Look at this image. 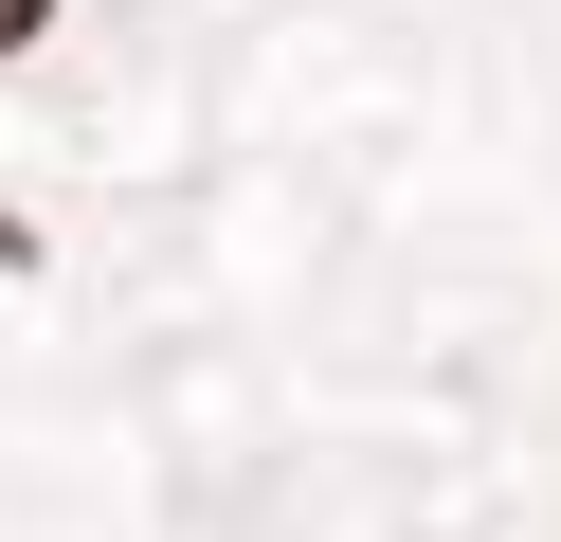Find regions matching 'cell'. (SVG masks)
Here are the masks:
<instances>
[{
    "label": "cell",
    "instance_id": "obj_1",
    "mask_svg": "<svg viewBox=\"0 0 561 542\" xmlns=\"http://www.w3.org/2000/svg\"><path fill=\"white\" fill-rule=\"evenodd\" d=\"M37 19H55V0H0V55H19V36H37Z\"/></svg>",
    "mask_w": 561,
    "mask_h": 542
}]
</instances>
